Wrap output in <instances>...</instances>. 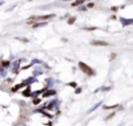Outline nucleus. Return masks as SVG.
Instances as JSON below:
<instances>
[{
  "label": "nucleus",
  "instance_id": "nucleus-1",
  "mask_svg": "<svg viewBox=\"0 0 133 126\" xmlns=\"http://www.w3.org/2000/svg\"><path fill=\"white\" fill-rule=\"evenodd\" d=\"M78 67H79V69L84 72V74H86V75H89V76H91V75H94L95 72H94V70L88 65V64H85L84 62H79L78 63Z\"/></svg>",
  "mask_w": 133,
  "mask_h": 126
},
{
  "label": "nucleus",
  "instance_id": "nucleus-2",
  "mask_svg": "<svg viewBox=\"0 0 133 126\" xmlns=\"http://www.w3.org/2000/svg\"><path fill=\"white\" fill-rule=\"evenodd\" d=\"M91 43L94 46H107V42H105V41H92Z\"/></svg>",
  "mask_w": 133,
  "mask_h": 126
},
{
  "label": "nucleus",
  "instance_id": "nucleus-3",
  "mask_svg": "<svg viewBox=\"0 0 133 126\" xmlns=\"http://www.w3.org/2000/svg\"><path fill=\"white\" fill-rule=\"evenodd\" d=\"M55 94H56V91H55V90H49V91H47V92H44V94H43V97H49V96H54Z\"/></svg>",
  "mask_w": 133,
  "mask_h": 126
},
{
  "label": "nucleus",
  "instance_id": "nucleus-4",
  "mask_svg": "<svg viewBox=\"0 0 133 126\" xmlns=\"http://www.w3.org/2000/svg\"><path fill=\"white\" fill-rule=\"evenodd\" d=\"M22 94H23L25 97H29V96H32V94H31V89H26V90H23Z\"/></svg>",
  "mask_w": 133,
  "mask_h": 126
},
{
  "label": "nucleus",
  "instance_id": "nucleus-5",
  "mask_svg": "<svg viewBox=\"0 0 133 126\" xmlns=\"http://www.w3.org/2000/svg\"><path fill=\"white\" fill-rule=\"evenodd\" d=\"M75 21H76V18H74V16H72V18H70V19L68 20V24H69V25H71V24H74Z\"/></svg>",
  "mask_w": 133,
  "mask_h": 126
},
{
  "label": "nucleus",
  "instance_id": "nucleus-6",
  "mask_svg": "<svg viewBox=\"0 0 133 126\" xmlns=\"http://www.w3.org/2000/svg\"><path fill=\"white\" fill-rule=\"evenodd\" d=\"M46 25V22H40V24H35V25H33V27L35 28V27H41V26H44Z\"/></svg>",
  "mask_w": 133,
  "mask_h": 126
},
{
  "label": "nucleus",
  "instance_id": "nucleus-7",
  "mask_svg": "<svg viewBox=\"0 0 133 126\" xmlns=\"http://www.w3.org/2000/svg\"><path fill=\"white\" fill-rule=\"evenodd\" d=\"M2 67H4V68L9 67V62H8V61H4V62H2Z\"/></svg>",
  "mask_w": 133,
  "mask_h": 126
},
{
  "label": "nucleus",
  "instance_id": "nucleus-8",
  "mask_svg": "<svg viewBox=\"0 0 133 126\" xmlns=\"http://www.w3.org/2000/svg\"><path fill=\"white\" fill-rule=\"evenodd\" d=\"M39 103H40V99H39V98H35V99L33 100V104H34V105H37Z\"/></svg>",
  "mask_w": 133,
  "mask_h": 126
},
{
  "label": "nucleus",
  "instance_id": "nucleus-9",
  "mask_svg": "<svg viewBox=\"0 0 133 126\" xmlns=\"http://www.w3.org/2000/svg\"><path fill=\"white\" fill-rule=\"evenodd\" d=\"M81 4H83V1H75V2H72V6H77V5H81Z\"/></svg>",
  "mask_w": 133,
  "mask_h": 126
},
{
  "label": "nucleus",
  "instance_id": "nucleus-10",
  "mask_svg": "<svg viewBox=\"0 0 133 126\" xmlns=\"http://www.w3.org/2000/svg\"><path fill=\"white\" fill-rule=\"evenodd\" d=\"M116 106H117V105H112V106H104V109H105V110H109V109H114Z\"/></svg>",
  "mask_w": 133,
  "mask_h": 126
},
{
  "label": "nucleus",
  "instance_id": "nucleus-11",
  "mask_svg": "<svg viewBox=\"0 0 133 126\" xmlns=\"http://www.w3.org/2000/svg\"><path fill=\"white\" fill-rule=\"evenodd\" d=\"M131 22H133L132 20H123V24H124V25H126V24H131Z\"/></svg>",
  "mask_w": 133,
  "mask_h": 126
},
{
  "label": "nucleus",
  "instance_id": "nucleus-12",
  "mask_svg": "<svg viewBox=\"0 0 133 126\" xmlns=\"http://www.w3.org/2000/svg\"><path fill=\"white\" fill-rule=\"evenodd\" d=\"M69 85H70V87H72V88H76V87H77L75 82H71V83H69Z\"/></svg>",
  "mask_w": 133,
  "mask_h": 126
},
{
  "label": "nucleus",
  "instance_id": "nucleus-13",
  "mask_svg": "<svg viewBox=\"0 0 133 126\" xmlns=\"http://www.w3.org/2000/svg\"><path fill=\"white\" fill-rule=\"evenodd\" d=\"M81 90H82L81 88H77V89H76V94H79V92H81Z\"/></svg>",
  "mask_w": 133,
  "mask_h": 126
}]
</instances>
